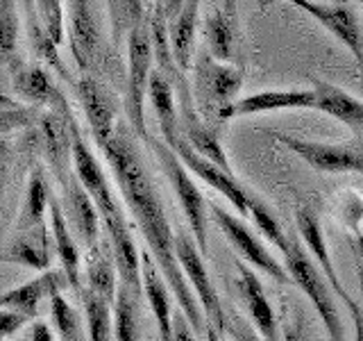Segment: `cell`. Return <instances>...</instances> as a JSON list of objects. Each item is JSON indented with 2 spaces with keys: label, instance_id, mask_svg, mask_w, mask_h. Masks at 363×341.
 Returning <instances> with one entry per match:
<instances>
[{
  "label": "cell",
  "instance_id": "obj_1",
  "mask_svg": "<svg viewBox=\"0 0 363 341\" xmlns=\"http://www.w3.org/2000/svg\"><path fill=\"white\" fill-rule=\"evenodd\" d=\"M105 157L109 159L113 175L121 187V193L128 207L134 216L136 225L150 248V257L162 273L168 289L175 293L179 303V312L186 316V321L198 330H207L204 314L200 312V305L196 293L191 291L189 282L182 273L177 257H175V232L170 230L168 219L164 214V205L159 200V193L152 185L150 175L143 166V159L139 148H136L132 134L118 125L111 139L102 146Z\"/></svg>",
  "mask_w": 363,
  "mask_h": 341
},
{
  "label": "cell",
  "instance_id": "obj_2",
  "mask_svg": "<svg viewBox=\"0 0 363 341\" xmlns=\"http://www.w3.org/2000/svg\"><path fill=\"white\" fill-rule=\"evenodd\" d=\"M73 162H75L77 182L84 187L89 198L96 205L98 216L107 225L111 250H113V266H116L121 284H125L134 293V298H141L143 293L141 255L134 246V239L128 227V221H125L121 205L113 198L105 170L98 164V159L91 153V148L84 144V139L79 136L75 123H73Z\"/></svg>",
  "mask_w": 363,
  "mask_h": 341
},
{
  "label": "cell",
  "instance_id": "obj_3",
  "mask_svg": "<svg viewBox=\"0 0 363 341\" xmlns=\"http://www.w3.org/2000/svg\"><path fill=\"white\" fill-rule=\"evenodd\" d=\"M193 68V96L198 109L207 121H225L227 112L234 105V98L243 82V73L234 66L216 62L207 50L198 53Z\"/></svg>",
  "mask_w": 363,
  "mask_h": 341
},
{
  "label": "cell",
  "instance_id": "obj_4",
  "mask_svg": "<svg viewBox=\"0 0 363 341\" xmlns=\"http://www.w3.org/2000/svg\"><path fill=\"white\" fill-rule=\"evenodd\" d=\"M143 139L152 148L157 162L162 164L170 187H173L182 210H184L186 223L193 232V242H196V246H200V255L204 257L207 255V205H204L202 191L198 189L196 182H193L186 166L179 162V157L170 151L162 139H157V136H152L147 130L143 134Z\"/></svg>",
  "mask_w": 363,
  "mask_h": 341
},
{
  "label": "cell",
  "instance_id": "obj_5",
  "mask_svg": "<svg viewBox=\"0 0 363 341\" xmlns=\"http://www.w3.org/2000/svg\"><path fill=\"white\" fill-rule=\"evenodd\" d=\"M152 41L147 21H139L128 34V119L136 134H145L143 100L147 91V80L152 73Z\"/></svg>",
  "mask_w": 363,
  "mask_h": 341
},
{
  "label": "cell",
  "instance_id": "obj_6",
  "mask_svg": "<svg viewBox=\"0 0 363 341\" xmlns=\"http://www.w3.org/2000/svg\"><path fill=\"white\" fill-rule=\"evenodd\" d=\"M286 273L289 278L298 284V287L309 296V301L313 303V307L320 314V318L327 325L329 332V341H343V330H340V321L336 314V307L332 296H329L327 282L323 280V276L318 273L315 264L304 255V248L300 246V242L295 237H291L289 248H286Z\"/></svg>",
  "mask_w": 363,
  "mask_h": 341
},
{
  "label": "cell",
  "instance_id": "obj_7",
  "mask_svg": "<svg viewBox=\"0 0 363 341\" xmlns=\"http://www.w3.org/2000/svg\"><path fill=\"white\" fill-rule=\"evenodd\" d=\"M175 257H177V264L184 273L186 282L193 284L196 289V298L198 305L202 307V314L207 318L209 328H218V332H223L227 321H225V312L220 307V298L216 293V287L207 273V266H204V257L200 255V250L193 242V237L186 234L184 230L175 232Z\"/></svg>",
  "mask_w": 363,
  "mask_h": 341
},
{
  "label": "cell",
  "instance_id": "obj_8",
  "mask_svg": "<svg viewBox=\"0 0 363 341\" xmlns=\"http://www.w3.org/2000/svg\"><path fill=\"white\" fill-rule=\"evenodd\" d=\"M209 212L213 216V221L218 223V227L223 230V234L227 237V242H230L238 253L250 261V264L259 271H264L266 276H270L272 280H277L281 284L291 282L286 269L268 253L266 246H261V242L247 230L243 221H238L234 214H230L227 210H223L220 205H213V202L209 205Z\"/></svg>",
  "mask_w": 363,
  "mask_h": 341
},
{
  "label": "cell",
  "instance_id": "obj_9",
  "mask_svg": "<svg viewBox=\"0 0 363 341\" xmlns=\"http://www.w3.org/2000/svg\"><path fill=\"white\" fill-rule=\"evenodd\" d=\"M166 146L179 157V162L186 166V170H191V173H196L200 180L207 182V185H209L211 189H216L218 193H223V196L234 205L236 212L241 214V216H247V193H245L243 187L238 185V182L232 178V173H225L223 168H218L216 164L207 162L204 157H200L184 139H179V134H177L170 144H166Z\"/></svg>",
  "mask_w": 363,
  "mask_h": 341
},
{
  "label": "cell",
  "instance_id": "obj_10",
  "mask_svg": "<svg viewBox=\"0 0 363 341\" xmlns=\"http://www.w3.org/2000/svg\"><path fill=\"white\" fill-rule=\"evenodd\" d=\"M68 287V280L62 269H48L41 276L32 278L30 282L14 287L5 293H0V310H11L21 316H26L28 321L37 316L39 303L43 298H52V296L62 293Z\"/></svg>",
  "mask_w": 363,
  "mask_h": 341
},
{
  "label": "cell",
  "instance_id": "obj_11",
  "mask_svg": "<svg viewBox=\"0 0 363 341\" xmlns=\"http://www.w3.org/2000/svg\"><path fill=\"white\" fill-rule=\"evenodd\" d=\"M68 14V39H71V50L79 68H86L96 60V53L100 48L102 30L100 18L94 3L86 0H73L66 5Z\"/></svg>",
  "mask_w": 363,
  "mask_h": 341
},
{
  "label": "cell",
  "instance_id": "obj_12",
  "mask_svg": "<svg viewBox=\"0 0 363 341\" xmlns=\"http://www.w3.org/2000/svg\"><path fill=\"white\" fill-rule=\"evenodd\" d=\"M275 139L289 146L295 155H300L304 162H309L315 170H327V173H338V170H352V173H363V153L352 151V148L325 146L315 141L293 139L289 134H275Z\"/></svg>",
  "mask_w": 363,
  "mask_h": 341
},
{
  "label": "cell",
  "instance_id": "obj_13",
  "mask_svg": "<svg viewBox=\"0 0 363 341\" xmlns=\"http://www.w3.org/2000/svg\"><path fill=\"white\" fill-rule=\"evenodd\" d=\"M77 96H79V102H82L91 134H94L96 144L102 148L113 136V132H116V125H113V121H116V105H113V98L109 91L94 77L79 80Z\"/></svg>",
  "mask_w": 363,
  "mask_h": 341
},
{
  "label": "cell",
  "instance_id": "obj_14",
  "mask_svg": "<svg viewBox=\"0 0 363 341\" xmlns=\"http://www.w3.org/2000/svg\"><path fill=\"white\" fill-rule=\"evenodd\" d=\"M200 3H184L168 18V48L179 73H189L196 55Z\"/></svg>",
  "mask_w": 363,
  "mask_h": 341
},
{
  "label": "cell",
  "instance_id": "obj_15",
  "mask_svg": "<svg viewBox=\"0 0 363 341\" xmlns=\"http://www.w3.org/2000/svg\"><path fill=\"white\" fill-rule=\"evenodd\" d=\"M236 266H238V273H241V278H238V293H241V298H243L247 312H250V318L255 321L261 339L264 341H281L275 314H272V307L266 298V291H264V287H261L259 278L255 276V271L247 269L245 264H241V261H238Z\"/></svg>",
  "mask_w": 363,
  "mask_h": 341
},
{
  "label": "cell",
  "instance_id": "obj_16",
  "mask_svg": "<svg viewBox=\"0 0 363 341\" xmlns=\"http://www.w3.org/2000/svg\"><path fill=\"white\" fill-rule=\"evenodd\" d=\"M298 7L306 9L311 16L320 21L327 30H332L336 37L354 53L357 62L363 66V41H361V28H359L354 11L340 3L338 5H318V3H304V0H300Z\"/></svg>",
  "mask_w": 363,
  "mask_h": 341
},
{
  "label": "cell",
  "instance_id": "obj_17",
  "mask_svg": "<svg viewBox=\"0 0 363 341\" xmlns=\"http://www.w3.org/2000/svg\"><path fill=\"white\" fill-rule=\"evenodd\" d=\"M236 41V11L234 3H223L204 16V45L216 62H230Z\"/></svg>",
  "mask_w": 363,
  "mask_h": 341
},
{
  "label": "cell",
  "instance_id": "obj_18",
  "mask_svg": "<svg viewBox=\"0 0 363 341\" xmlns=\"http://www.w3.org/2000/svg\"><path fill=\"white\" fill-rule=\"evenodd\" d=\"M14 89L23 100L37 102V105H50L55 114L62 112L66 119H71L64 96L57 91L50 75L41 66H21L14 75Z\"/></svg>",
  "mask_w": 363,
  "mask_h": 341
},
{
  "label": "cell",
  "instance_id": "obj_19",
  "mask_svg": "<svg viewBox=\"0 0 363 341\" xmlns=\"http://www.w3.org/2000/svg\"><path fill=\"white\" fill-rule=\"evenodd\" d=\"M48 216H50V237H52V246L57 250L62 261V271L68 280V287H73L79 293V253L75 246V239L68 230V221L64 216L62 205L55 198H50L48 205Z\"/></svg>",
  "mask_w": 363,
  "mask_h": 341
},
{
  "label": "cell",
  "instance_id": "obj_20",
  "mask_svg": "<svg viewBox=\"0 0 363 341\" xmlns=\"http://www.w3.org/2000/svg\"><path fill=\"white\" fill-rule=\"evenodd\" d=\"M291 107H315V91H261V94L236 100L227 112L225 121L243 114L270 112V109H291Z\"/></svg>",
  "mask_w": 363,
  "mask_h": 341
},
{
  "label": "cell",
  "instance_id": "obj_21",
  "mask_svg": "<svg viewBox=\"0 0 363 341\" xmlns=\"http://www.w3.org/2000/svg\"><path fill=\"white\" fill-rule=\"evenodd\" d=\"M141 284L145 289L147 301H150L155 321H157V328H159V335H162V341H173V339H170V323H173V314H170L168 284L164 282L162 273H159L150 253L141 255Z\"/></svg>",
  "mask_w": 363,
  "mask_h": 341
},
{
  "label": "cell",
  "instance_id": "obj_22",
  "mask_svg": "<svg viewBox=\"0 0 363 341\" xmlns=\"http://www.w3.org/2000/svg\"><path fill=\"white\" fill-rule=\"evenodd\" d=\"M147 98L152 102V109L159 119V128L164 134V144H170L179 134V119L175 109V89L170 87L168 80L152 68L150 80H147Z\"/></svg>",
  "mask_w": 363,
  "mask_h": 341
},
{
  "label": "cell",
  "instance_id": "obj_23",
  "mask_svg": "<svg viewBox=\"0 0 363 341\" xmlns=\"http://www.w3.org/2000/svg\"><path fill=\"white\" fill-rule=\"evenodd\" d=\"M68 210H71L73 223L77 227L79 237L84 239V244L94 250L98 248V232H100V216L94 200L89 198V193L84 191V187L79 185L77 178L73 175L71 182H68Z\"/></svg>",
  "mask_w": 363,
  "mask_h": 341
},
{
  "label": "cell",
  "instance_id": "obj_24",
  "mask_svg": "<svg viewBox=\"0 0 363 341\" xmlns=\"http://www.w3.org/2000/svg\"><path fill=\"white\" fill-rule=\"evenodd\" d=\"M295 223H298V232L304 239V244L309 246V250H311V253L315 255V259H318V264H320L323 271L327 273V280H329V284H332V289L338 293V298L343 301L345 296H347V291L340 287V282H338V276H336V271H334L332 257H329V253H327V246H325V239H323V230H320V225H318L315 214L309 207H302V210H298Z\"/></svg>",
  "mask_w": 363,
  "mask_h": 341
},
{
  "label": "cell",
  "instance_id": "obj_25",
  "mask_svg": "<svg viewBox=\"0 0 363 341\" xmlns=\"http://www.w3.org/2000/svg\"><path fill=\"white\" fill-rule=\"evenodd\" d=\"M50 246H52V237L48 232V227L41 225V227H34L30 232H23V237L11 246L7 255H3V259L21 261V264H28L32 269L48 271Z\"/></svg>",
  "mask_w": 363,
  "mask_h": 341
},
{
  "label": "cell",
  "instance_id": "obj_26",
  "mask_svg": "<svg viewBox=\"0 0 363 341\" xmlns=\"http://www.w3.org/2000/svg\"><path fill=\"white\" fill-rule=\"evenodd\" d=\"M184 141L200 157L207 159V162L223 168L225 173H232L230 162H227V155H225L223 146L218 141V134H216V130L211 128V125L200 123L196 117H186L184 119Z\"/></svg>",
  "mask_w": 363,
  "mask_h": 341
},
{
  "label": "cell",
  "instance_id": "obj_27",
  "mask_svg": "<svg viewBox=\"0 0 363 341\" xmlns=\"http://www.w3.org/2000/svg\"><path fill=\"white\" fill-rule=\"evenodd\" d=\"M48 205H50V189H48V182H45V175L41 168H34L30 182H28V196L26 202H23V210L18 216V232H30L34 227H41L43 223V216L48 212Z\"/></svg>",
  "mask_w": 363,
  "mask_h": 341
},
{
  "label": "cell",
  "instance_id": "obj_28",
  "mask_svg": "<svg viewBox=\"0 0 363 341\" xmlns=\"http://www.w3.org/2000/svg\"><path fill=\"white\" fill-rule=\"evenodd\" d=\"M315 107L323 109L332 117L345 121L350 125H359L363 128V102L352 98L350 94L340 89H334L329 85H318L315 87Z\"/></svg>",
  "mask_w": 363,
  "mask_h": 341
},
{
  "label": "cell",
  "instance_id": "obj_29",
  "mask_svg": "<svg viewBox=\"0 0 363 341\" xmlns=\"http://www.w3.org/2000/svg\"><path fill=\"white\" fill-rule=\"evenodd\" d=\"M134 293L118 282L113 298V341H139V310Z\"/></svg>",
  "mask_w": 363,
  "mask_h": 341
},
{
  "label": "cell",
  "instance_id": "obj_30",
  "mask_svg": "<svg viewBox=\"0 0 363 341\" xmlns=\"http://www.w3.org/2000/svg\"><path fill=\"white\" fill-rule=\"evenodd\" d=\"M116 266L113 261L102 255L98 248L91 250V255L86 259V282H89V291H94L96 296H100L102 301H107L109 305L116 298Z\"/></svg>",
  "mask_w": 363,
  "mask_h": 341
},
{
  "label": "cell",
  "instance_id": "obj_31",
  "mask_svg": "<svg viewBox=\"0 0 363 341\" xmlns=\"http://www.w3.org/2000/svg\"><path fill=\"white\" fill-rule=\"evenodd\" d=\"M79 298L84 305V314H86V325H89V339L91 341H111V310L109 303L102 301L100 296L94 291H79Z\"/></svg>",
  "mask_w": 363,
  "mask_h": 341
},
{
  "label": "cell",
  "instance_id": "obj_32",
  "mask_svg": "<svg viewBox=\"0 0 363 341\" xmlns=\"http://www.w3.org/2000/svg\"><path fill=\"white\" fill-rule=\"evenodd\" d=\"M34 5V14H37L39 26L55 48L62 45L64 39V28H66V11H64V3L60 0H39V3H32Z\"/></svg>",
  "mask_w": 363,
  "mask_h": 341
},
{
  "label": "cell",
  "instance_id": "obj_33",
  "mask_svg": "<svg viewBox=\"0 0 363 341\" xmlns=\"http://www.w3.org/2000/svg\"><path fill=\"white\" fill-rule=\"evenodd\" d=\"M18 5L3 0L0 3V64H9L16 57L18 45Z\"/></svg>",
  "mask_w": 363,
  "mask_h": 341
},
{
  "label": "cell",
  "instance_id": "obj_34",
  "mask_svg": "<svg viewBox=\"0 0 363 341\" xmlns=\"http://www.w3.org/2000/svg\"><path fill=\"white\" fill-rule=\"evenodd\" d=\"M50 316L57 335L62 337V341H82V330H79V316L73 310L68 301L62 293H57L50 298Z\"/></svg>",
  "mask_w": 363,
  "mask_h": 341
},
{
  "label": "cell",
  "instance_id": "obj_35",
  "mask_svg": "<svg viewBox=\"0 0 363 341\" xmlns=\"http://www.w3.org/2000/svg\"><path fill=\"white\" fill-rule=\"evenodd\" d=\"M247 214H252V219H255L257 227H259L261 232H264V237L268 239V242L275 244V246L281 250V253H286L289 239L284 237L279 223H277L275 219H272V214H270L257 198H252V196H247Z\"/></svg>",
  "mask_w": 363,
  "mask_h": 341
},
{
  "label": "cell",
  "instance_id": "obj_36",
  "mask_svg": "<svg viewBox=\"0 0 363 341\" xmlns=\"http://www.w3.org/2000/svg\"><path fill=\"white\" fill-rule=\"evenodd\" d=\"M34 119V112L32 109H0V132H9V130H16L28 125Z\"/></svg>",
  "mask_w": 363,
  "mask_h": 341
},
{
  "label": "cell",
  "instance_id": "obj_37",
  "mask_svg": "<svg viewBox=\"0 0 363 341\" xmlns=\"http://www.w3.org/2000/svg\"><path fill=\"white\" fill-rule=\"evenodd\" d=\"M26 323H28L26 316H21V314L11 312V310H0V337L14 335L16 330H21Z\"/></svg>",
  "mask_w": 363,
  "mask_h": 341
},
{
  "label": "cell",
  "instance_id": "obj_38",
  "mask_svg": "<svg viewBox=\"0 0 363 341\" xmlns=\"http://www.w3.org/2000/svg\"><path fill=\"white\" fill-rule=\"evenodd\" d=\"M170 339L173 341H196V337H193L191 332V325L186 321V316L177 312L173 316V323H170Z\"/></svg>",
  "mask_w": 363,
  "mask_h": 341
},
{
  "label": "cell",
  "instance_id": "obj_39",
  "mask_svg": "<svg viewBox=\"0 0 363 341\" xmlns=\"http://www.w3.org/2000/svg\"><path fill=\"white\" fill-rule=\"evenodd\" d=\"M281 337L284 341H309L306 337V330H304V321L298 318L295 323H284L281 328Z\"/></svg>",
  "mask_w": 363,
  "mask_h": 341
},
{
  "label": "cell",
  "instance_id": "obj_40",
  "mask_svg": "<svg viewBox=\"0 0 363 341\" xmlns=\"http://www.w3.org/2000/svg\"><path fill=\"white\" fill-rule=\"evenodd\" d=\"M343 303L350 307V312H352V318H354V330H357V337L354 341H363V314H361V307L350 298V296H345Z\"/></svg>",
  "mask_w": 363,
  "mask_h": 341
},
{
  "label": "cell",
  "instance_id": "obj_41",
  "mask_svg": "<svg viewBox=\"0 0 363 341\" xmlns=\"http://www.w3.org/2000/svg\"><path fill=\"white\" fill-rule=\"evenodd\" d=\"M232 332H234V341H264L259 335H255V330L250 325H245L243 321H234Z\"/></svg>",
  "mask_w": 363,
  "mask_h": 341
},
{
  "label": "cell",
  "instance_id": "obj_42",
  "mask_svg": "<svg viewBox=\"0 0 363 341\" xmlns=\"http://www.w3.org/2000/svg\"><path fill=\"white\" fill-rule=\"evenodd\" d=\"M30 341H55V335L48 323L43 321H37L30 330Z\"/></svg>",
  "mask_w": 363,
  "mask_h": 341
},
{
  "label": "cell",
  "instance_id": "obj_43",
  "mask_svg": "<svg viewBox=\"0 0 363 341\" xmlns=\"http://www.w3.org/2000/svg\"><path fill=\"white\" fill-rule=\"evenodd\" d=\"M354 250L363 257V234H361V230H354Z\"/></svg>",
  "mask_w": 363,
  "mask_h": 341
},
{
  "label": "cell",
  "instance_id": "obj_44",
  "mask_svg": "<svg viewBox=\"0 0 363 341\" xmlns=\"http://www.w3.org/2000/svg\"><path fill=\"white\" fill-rule=\"evenodd\" d=\"M207 341H220L218 339V332H216V330L209 328V325H207Z\"/></svg>",
  "mask_w": 363,
  "mask_h": 341
},
{
  "label": "cell",
  "instance_id": "obj_45",
  "mask_svg": "<svg viewBox=\"0 0 363 341\" xmlns=\"http://www.w3.org/2000/svg\"><path fill=\"white\" fill-rule=\"evenodd\" d=\"M357 276H359V282H361V296H363V264H361V261L357 264Z\"/></svg>",
  "mask_w": 363,
  "mask_h": 341
}]
</instances>
